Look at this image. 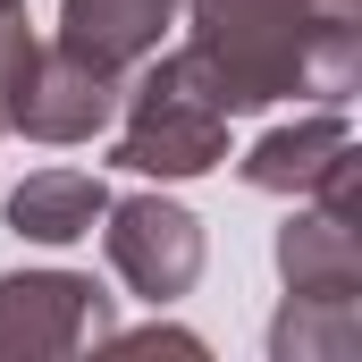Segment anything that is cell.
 <instances>
[{
    "label": "cell",
    "mask_w": 362,
    "mask_h": 362,
    "mask_svg": "<svg viewBox=\"0 0 362 362\" xmlns=\"http://www.w3.org/2000/svg\"><path fill=\"white\" fill-rule=\"evenodd\" d=\"M270 253H278L286 295H354L362 303V228L354 219L303 202V211H286V228H278Z\"/></svg>",
    "instance_id": "obj_7"
},
{
    "label": "cell",
    "mask_w": 362,
    "mask_h": 362,
    "mask_svg": "<svg viewBox=\"0 0 362 362\" xmlns=\"http://www.w3.org/2000/svg\"><path fill=\"white\" fill-rule=\"evenodd\" d=\"M25 68H34V25L25 8H0V135H8V101L25 85Z\"/></svg>",
    "instance_id": "obj_11"
},
{
    "label": "cell",
    "mask_w": 362,
    "mask_h": 362,
    "mask_svg": "<svg viewBox=\"0 0 362 362\" xmlns=\"http://www.w3.org/2000/svg\"><path fill=\"white\" fill-rule=\"evenodd\" d=\"M101 253H110V270L127 278V295H144L160 312V303L194 295V278H202V219L185 202H169V194H127V202L110 194Z\"/></svg>",
    "instance_id": "obj_3"
},
{
    "label": "cell",
    "mask_w": 362,
    "mask_h": 362,
    "mask_svg": "<svg viewBox=\"0 0 362 362\" xmlns=\"http://www.w3.org/2000/svg\"><path fill=\"white\" fill-rule=\"evenodd\" d=\"M177 8L228 118L295 93L354 101L362 85V0H177Z\"/></svg>",
    "instance_id": "obj_1"
},
{
    "label": "cell",
    "mask_w": 362,
    "mask_h": 362,
    "mask_svg": "<svg viewBox=\"0 0 362 362\" xmlns=\"http://www.w3.org/2000/svg\"><path fill=\"white\" fill-rule=\"evenodd\" d=\"M177 25V0H59V42L93 68H144Z\"/></svg>",
    "instance_id": "obj_6"
},
{
    "label": "cell",
    "mask_w": 362,
    "mask_h": 362,
    "mask_svg": "<svg viewBox=\"0 0 362 362\" xmlns=\"http://www.w3.org/2000/svg\"><path fill=\"white\" fill-rule=\"evenodd\" d=\"M118 93H127L118 68H93V59H76L68 42H34V68H25V85H17V101H8V135H34V144H93V135H110Z\"/></svg>",
    "instance_id": "obj_5"
},
{
    "label": "cell",
    "mask_w": 362,
    "mask_h": 362,
    "mask_svg": "<svg viewBox=\"0 0 362 362\" xmlns=\"http://www.w3.org/2000/svg\"><path fill=\"white\" fill-rule=\"evenodd\" d=\"M110 169H135V177H211L228 160V101L211 85V68L194 59V42H160L144 68H127V93H118V118H110Z\"/></svg>",
    "instance_id": "obj_2"
},
{
    "label": "cell",
    "mask_w": 362,
    "mask_h": 362,
    "mask_svg": "<svg viewBox=\"0 0 362 362\" xmlns=\"http://www.w3.org/2000/svg\"><path fill=\"white\" fill-rule=\"evenodd\" d=\"M346 144H354L346 101H320V110H303V118L270 127V135L236 160V177L253 185V194H312V185H320V169H329Z\"/></svg>",
    "instance_id": "obj_8"
},
{
    "label": "cell",
    "mask_w": 362,
    "mask_h": 362,
    "mask_svg": "<svg viewBox=\"0 0 362 362\" xmlns=\"http://www.w3.org/2000/svg\"><path fill=\"white\" fill-rule=\"evenodd\" d=\"M110 337V295L76 270H8L0 278V362H59Z\"/></svg>",
    "instance_id": "obj_4"
},
{
    "label": "cell",
    "mask_w": 362,
    "mask_h": 362,
    "mask_svg": "<svg viewBox=\"0 0 362 362\" xmlns=\"http://www.w3.org/2000/svg\"><path fill=\"white\" fill-rule=\"evenodd\" d=\"M0 8H25V0H0Z\"/></svg>",
    "instance_id": "obj_13"
},
{
    "label": "cell",
    "mask_w": 362,
    "mask_h": 362,
    "mask_svg": "<svg viewBox=\"0 0 362 362\" xmlns=\"http://www.w3.org/2000/svg\"><path fill=\"white\" fill-rule=\"evenodd\" d=\"M362 312L354 295H286V312L270 320V362H354Z\"/></svg>",
    "instance_id": "obj_10"
},
{
    "label": "cell",
    "mask_w": 362,
    "mask_h": 362,
    "mask_svg": "<svg viewBox=\"0 0 362 362\" xmlns=\"http://www.w3.org/2000/svg\"><path fill=\"white\" fill-rule=\"evenodd\" d=\"M101 346H118V354H152V346H169V354H202V337H194V329H135V337H118V329H110Z\"/></svg>",
    "instance_id": "obj_12"
},
{
    "label": "cell",
    "mask_w": 362,
    "mask_h": 362,
    "mask_svg": "<svg viewBox=\"0 0 362 362\" xmlns=\"http://www.w3.org/2000/svg\"><path fill=\"white\" fill-rule=\"evenodd\" d=\"M101 211H110V185L93 177V169H34V177L8 194L0 219L25 245H85L93 228H101Z\"/></svg>",
    "instance_id": "obj_9"
}]
</instances>
